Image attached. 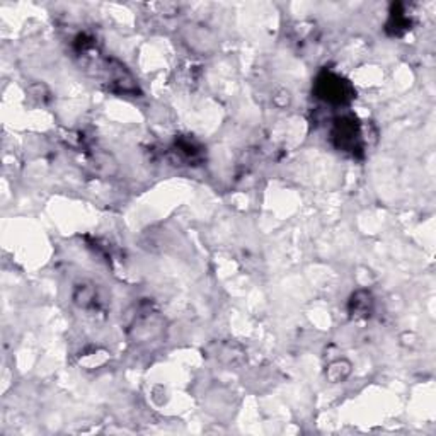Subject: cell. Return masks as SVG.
<instances>
[{
	"mask_svg": "<svg viewBox=\"0 0 436 436\" xmlns=\"http://www.w3.org/2000/svg\"><path fill=\"white\" fill-rule=\"evenodd\" d=\"M315 94L329 104H346L354 97V90L348 80L332 72H322L315 80Z\"/></svg>",
	"mask_w": 436,
	"mask_h": 436,
	"instance_id": "cell-1",
	"label": "cell"
},
{
	"mask_svg": "<svg viewBox=\"0 0 436 436\" xmlns=\"http://www.w3.org/2000/svg\"><path fill=\"white\" fill-rule=\"evenodd\" d=\"M332 142L343 152L356 154L363 149V138H361L360 123L353 116H343L337 118L332 128Z\"/></svg>",
	"mask_w": 436,
	"mask_h": 436,
	"instance_id": "cell-2",
	"label": "cell"
},
{
	"mask_svg": "<svg viewBox=\"0 0 436 436\" xmlns=\"http://www.w3.org/2000/svg\"><path fill=\"white\" fill-rule=\"evenodd\" d=\"M106 73H108V84L111 90L118 94H136L138 93V86L136 80L133 79L132 73L128 72L123 63L118 60H108L106 63Z\"/></svg>",
	"mask_w": 436,
	"mask_h": 436,
	"instance_id": "cell-3",
	"label": "cell"
},
{
	"mask_svg": "<svg viewBox=\"0 0 436 436\" xmlns=\"http://www.w3.org/2000/svg\"><path fill=\"white\" fill-rule=\"evenodd\" d=\"M375 308V300L372 291L368 290H358L354 291L350 297V302H348V312L353 319H367L370 317L372 312Z\"/></svg>",
	"mask_w": 436,
	"mask_h": 436,
	"instance_id": "cell-4",
	"label": "cell"
},
{
	"mask_svg": "<svg viewBox=\"0 0 436 436\" xmlns=\"http://www.w3.org/2000/svg\"><path fill=\"white\" fill-rule=\"evenodd\" d=\"M162 324H160V319L156 314H145L138 315L135 319V324H133V337L138 341H150L154 337L159 336Z\"/></svg>",
	"mask_w": 436,
	"mask_h": 436,
	"instance_id": "cell-5",
	"label": "cell"
},
{
	"mask_svg": "<svg viewBox=\"0 0 436 436\" xmlns=\"http://www.w3.org/2000/svg\"><path fill=\"white\" fill-rule=\"evenodd\" d=\"M175 154H179V157L186 162H198L203 156V149L196 140L182 136L175 140Z\"/></svg>",
	"mask_w": 436,
	"mask_h": 436,
	"instance_id": "cell-6",
	"label": "cell"
},
{
	"mask_svg": "<svg viewBox=\"0 0 436 436\" xmlns=\"http://www.w3.org/2000/svg\"><path fill=\"white\" fill-rule=\"evenodd\" d=\"M351 370H353V367H351L350 361L346 358H339V360L329 363V367L326 368V378L330 383H341L350 377Z\"/></svg>",
	"mask_w": 436,
	"mask_h": 436,
	"instance_id": "cell-7",
	"label": "cell"
},
{
	"mask_svg": "<svg viewBox=\"0 0 436 436\" xmlns=\"http://www.w3.org/2000/svg\"><path fill=\"white\" fill-rule=\"evenodd\" d=\"M96 300L97 291L93 283L77 284L75 291H73V302H75V305H79L80 308H89L93 305H96Z\"/></svg>",
	"mask_w": 436,
	"mask_h": 436,
	"instance_id": "cell-8",
	"label": "cell"
},
{
	"mask_svg": "<svg viewBox=\"0 0 436 436\" xmlns=\"http://www.w3.org/2000/svg\"><path fill=\"white\" fill-rule=\"evenodd\" d=\"M406 12L399 10V5H397V10H392L390 14V19L387 23V31H389L392 36H400L402 33H406L411 26V21L404 16Z\"/></svg>",
	"mask_w": 436,
	"mask_h": 436,
	"instance_id": "cell-9",
	"label": "cell"
},
{
	"mask_svg": "<svg viewBox=\"0 0 436 436\" xmlns=\"http://www.w3.org/2000/svg\"><path fill=\"white\" fill-rule=\"evenodd\" d=\"M109 360V353L104 350H96L93 353L84 354V358H80V363L86 365L87 368H96L104 365Z\"/></svg>",
	"mask_w": 436,
	"mask_h": 436,
	"instance_id": "cell-10",
	"label": "cell"
}]
</instances>
